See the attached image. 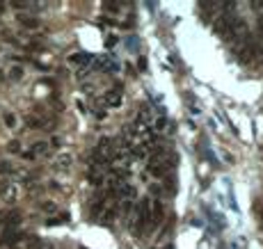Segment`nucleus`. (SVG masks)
Listing matches in <instances>:
<instances>
[{"label": "nucleus", "mask_w": 263, "mask_h": 249, "mask_svg": "<svg viewBox=\"0 0 263 249\" xmlns=\"http://www.w3.org/2000/svg\"><path fill=\"white\" fill-rule=\"evenodd\" d=\"M261 55H263V46L261 44H257V42H247L245 46L240 48V59L243 62H257V59H261Z\"/></svg>", "instance_id": "f03ea898"}, {"label": "nucleus", "mask_w": 263, "mask_h": 249, "mask_svg": "<svg viewBox=\"0 0 263 249\" xmlns=\"http://www.w3.org/2000/svg\"><path fill=\"white\" fill-rule=\"evenodd\" d=\"M2 121H5L7 128H16V114L14 112H5L2 114Z\"/></svg>", "instance_id": "1a4fd4ad"}, {"label": "nucleus", "mask_w": 263, "mask_h": 249, "mask_svg": "<svg viewBox=\"0 0 263 249\" xmlns=\"http://www.w3.org/2000/svg\"><path fill=\"white\" fill-rule=\"evenodd\" d=\"M121 99H124V94H121V89H119V87L108 89V92L103 94V105H108V107H119V105H121Z\"/></svg>", "instance_id": "20e7f679"}, {"label": "nucleus", "mask_w": 263, "mask_h": 249, "mask_svg": "<svg viewBox=\"0 0 263 249\" xmlns=\"http://www.w3.org/2000/svg\"><path fill=\"white\" fill-rule=\"evenodd\" d=\"M259 35H261V44H263V23H261V28H259Z\"/></svg>", "instance_id": "dca6fc26"}, {"label": "nucleus", "mask_w": 263, "mask_h": 249, "mask_svg": "<svg viewBox=\"0 0 263 249\" xmlns=\"http://www.w3.org/2000/svg\"><path fill=\"white\" fill-rule=\"evenodd\" d=\"M9 78H12V80H21V78H23V66H12V69H9Z\"/></svg>", "instance_id": "9b49d317"}, {"label": "nucleus", "mask_w": 263, "mask_h": 249, "mask_svg": "<svg viewBox=\"0 0 263 249\" xmlns=\"http://www.w3.org/2000/svg\"><path fill=\"white\" fill-rule=\"evenodd\" d=\"M39 208H42L44 213H57V206H55V201H42V203H39Z\"/></svg>", "instance_id": "9d476101"}, {"label": "nucleus", "mask_w": 263, "mask_h": 249, "mask_svg": "<svg viewBox=\"0 0 263 249\" xmlns=\"http://www.w3.org/2000/svg\"><path fill=\"white\" fill-rule=\"evenodd\" d=\"M12 172H14L12 162H7V160H0V174H12Z\"/></svg>", "instance_id": "ddd939ff"}, {"label": "nucleus", "mask_w": 263, "mask_h": 249, "mask_svg": "<svg viewBox=\"0 0 263 249\" xmlns=\"http://www.w3.org/2000/svg\"><path fill=\"white\" fill-rule=\"evenodd\" d=\"M5 217H7V213H5V210H0V222L5 220Z\"/></svg>", "instance_id": "2eb2a0df"}, {"label": "nucleus", "mask_w": 263, "mask_h": 249, "mask_svg": "<svg viewBox=\"0 0 263 249\" xmlns=\"http://www.w3.org/2000/svg\"><path fill=\"white\" fill-rule=\"evenodd\" d=\"M18 21H21L23 28H30V30L39 28V18H37V16H18Z\"/></svg>", "instance_id": "6e6552de"}, {"label": "nucleus", "mask_w": 263, "mask_h": 249, "mask_svg": "<svg viewBox=\"0 0 263 249\" xmlns=\"http://www.w3.org/2000/svg\"><path fill=\"white\" fill-rule=\"evenodd\" d=\"M165 222V206H162L160 199H151V229Z\"/></svg>", "instance_id": "7ed1b4c3"}, {"label": "nucleus", "mask_w": 263, "mask_h": 249, "mask_svg": "<svg viewBox=\"0 0 263 249\" xmlns=\"http://www.w3.org/2000/svg\"><path fill=\"white\" fill-rule=\"evenodd\" d=\"M147 229H151V199L142 197L135 208V224H133V236L140 238Z\"/></svg>", "instance_id": "f257e3e1"}, {"label": "nucleus", "mask_w": 263, "mask_h": 249, "mask_svg": "<svg viewBox=\"0 0 263 249\" xmlns=\"http://www.w3.org/2000/svg\"><path fill=\"white\" fill-rule=\"evenodd\" d=\"M87 59H90L87 53H73L71 55V62H87Z\"/></svg>", "instance_id": "4468645a"}, {"label": "nucleus", "mask_w": 263, "mask_h": 249, "mask_svg": "<svg viewBox=\"0 0 263 249\" xmlns=\"http://www.w3.org/2000/svg\"><path fill=\"white\" fill-rule=\"evenodd\" d=\"M73 165V155L71 153H60L57 158H55V169L57 172H69Z\"/></svg>", "instance_id": "423d86ee"}, {"label": "nucleus", "mask_w": 263, "mask_h": 249, "mask_svg": "<svg viewBox=\"0 0 263 249\" xmlns=\"http://www.w3.org/2000/svg\"><path fill=\"white\" fill-rule=\"evenodd\" d=\"M16 197H18V190H16V185L9 183V181H0V199H5V201H16Z\"/></svg>", "instance_id": "39448f33"}, {"label": "nucleus", "mask_w": 263, "mask_h": 249, "mask_svg": "<svg viewBox=\"0 0 263 249\" xmlns=\"http://www.w3.org/2000/svg\"><path fill=\"white\" fill-rule=\"evenodd\" d=\"M7 151H9V153H21V142H18V140H12V142L7 144Z\"/></svg>", "instance_id": "f8f14e48"}, {"label": "nucleus", "mask_w": 263, "mask_h": 249, "mask_svg": "<svg viewBox=\"0 0 263 249\" xmlns=\"http://www.w3.org/2000/svg\"><path fill=\"white\" fill-rule=\"evenodd\" d=\"M30 151H32V155H35V158H37V155H46L48 151H51V144H48V142H35Z\"/></svg>", "instance_id": "0eeeda50"}, {"label": "nucleus", "mask_w": 263, "mask_h": 249, "mask_svg": "<svg viewBox=\"0 0 263 249\" xmlns=\"http://www.w3.org/2000/svg\"><path fill=\"white\" fill-rule=\"evenodd\" d=\"M0 50H2V48H0Z\"/></svg>", "instance_id": "f3484780"}]
</instances>
